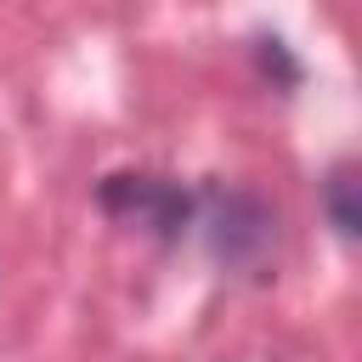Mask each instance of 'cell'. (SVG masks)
Here are the masks:
<instances>
[{"mask_svg":"<svg viewBox=\"0 0 362 362\" xmlns=\"http://www.w3.org/2000/svg\"><path fill=\"white\" fill-rule=\"evenodd\" d=\"M102 204L107 209H136V215H147V221H158V226H170V221H181L187 215V198L181 192H170L164 181H153V175H113L107 187H102Z\"/></svg>","mask_w":362,"mask_h":362,"instance_id":"obj_1","label":"cell"},{"mask_svg":"<svg viewBox=\"0 0 362 362\" xmlns=\"http://www.w3.org/2000/svg\"><path fill=\"white\" fill-rule=\"evenodd\" d=\"M328 204H334V226H339L345 238H356L362 209H356V170H351V164L334 170V181H328Z\"/></svg>","mask_w":362,"mask_h":362,"instance_id":"obj_2","label":"cell"}]
</instances>
